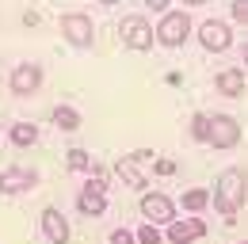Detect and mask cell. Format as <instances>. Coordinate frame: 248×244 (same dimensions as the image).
<instances>
[{
	"label": "cell",
	"mask_w": 248,
	"mask_h": 244,
	"mask_svg": "<svg viewBox=\"0 0 248 244\" xmlns=\"http://www.w3.org/2000/svg\"><path fill=\"white\" fill-rule=\"evenodd\" d=\"M248 191H245V176L237 168H229L221 180H217V191H214V206L221 217H237V210L245 206Z\"/></svg>",
	"instance_id": "6da1fadb"
},
{
	"label": "cell",
	"mask_w": 248,
	"mask_h": 244,
	"mask_svg": "<svg viewBox=\"0 0 248 244\" xmlns=\"http://www.w3.org/2000/svg\"><path fill=\"white\" fill-rule=\"evenodd\" d=\"M119 34H123V46L138 50V54H145V50L153 46V38H156L145 15H123V23H119Z\"/></svg>",
	"instance_id": "7a4b0ae2"
},
{
	"label": "cell",
	"mask_w": 248,
	"mask_h": 244,
	"mask_svg": "<svg viewBox=\"0 0 248 244\" xmlns=\"http://www.w3.org/2000/svg\"><path fill=\"white\" fill-rule=\"evenodd\" d=\"M206 141H210L214 149H233V145L241 141V122L229 119V115H214L210 126H206Z\"/></svg>",
	"instance_id": "3957f363"
},
{
	"label": "cell",
	"mask_w": 248,
	"mask_h": 244,
	"mask_svg": "<svg viewBox=\"0 0 248 244\" xmlns=\"http://www.w3.org/2000/svg\"><path fill=\"white\" fill-rule=\"evenodd\" d=\"M62 34L73 42V46L88 50V46H92V38H95L92 15H84V12H69V15H62Z\"/></svg>",
	"instance_id": "277c9868"
},
{
	"label": "cell",
	"mask_w": 248,
	"mask_h": 244,
	"mask_svg": "<svg viewBox=\"0 0 248 244\" xmlns=\"http://www.w3.org/2000/svg\"><path fill=\"white\" fill-rule=\"evenodd\" d=\"M153 34L164 42V46H184V38L191 34L187 12H164V19H160V27H156Z\"/></svg>",
	"instance_id": "5b68a950"
},
{
	"label": "cell",
	"mask_w": 248,
	"mask_h": 244,
	"mask_svg": "<svg viewBox=\"0 0 248 244\" xmlns=\"http://www.w3.org/2000/svg\"><path fill=\"white\" fill-rule=\"evenodd\" d=\"M199 42H202L206 50H229L233 30H229V23H221V19H206V23L199 27Z\"/></svg>",
	"instance_id": "8992f818"
},
{
	"label": "cell",
	"mask_w": 248,
	"mask_h": 244,
	"mask_svg": "<svg viewBox=\"0 0 248 244\" xmlns=\"http://www.w3.org/2000/svg\"><path fill=\"white\" fill-rule=\"evenodd\" d=\"M141 214L149 217V225H156V221H172V217H176V206H172L168 195L153 191V195H141Z\"/></svg>",
	"instance_id": "52a82bcc"
},
{
	"label": "cell",
	"mask_w": 248,
	"mask_h": 244,
	"mask_svg": "<svg viewBox=\"0 0 248 244\" xmlns=\"http://www.w3.org/2000/svg\"><path fill=\"white\" fill-rule=\"evenodd\" d=\"M8 84H12L16 95H31V92L42 84V69L31 65V61H23V65H16V69H12V80H8Z\"/></svg>",
	"instance_id": "ba28073f"
},
{
	"label": "cell",
	"mask_w": 248,
	"mask_h": 244,
	"mask_svg": "<svg viewBox=\"0 0 248 244\" xmlns=\"http://www.w3.org/2000/svg\"><path fill=\"white\" fill-rule=\"evenodd\" d=\"M206 237V225L199 217H187V221H168V241L172 244H191V241H202Z\"/></svg>",
	"instance_id": "9c48e42d"
},
{
	"label": "cell",
	"mask_w": 248,
	"mask_h": 244,
	"mask_svg": "<svg viewBox=\"0 0 248 244\" xmlns=\"http://www.w3.org/2000/svg\"><path fill=\"white\" fill-rule=\"evenodd\" d=\"M34 176L31 168H4L0 172V191L4 195H19V191H27V187H34Z\"/></svg>",
	"instance_id": "30bf717a"
},
{
	"label": "cell",
	"mask_w": 248,
	"mask_h": 244,
	"mask_svg": "<svg viewBox=\"0 0 248 244\" xmlns=\"http://www.w3.org/2000/svg\"><path fill=\"white\" fill-rule=\"evenodd\" d=\"M42 233H46L50 244H65L69 241V221L62 217V210H54V206L42 210Z\"/></svg>",
	"instance_id": "8fae6325"
},
{
	"label": "cell",
	"mask_w": 248,
	"mask_h": 244,
	"mask_svg": "<svg viewBox=\"0 0 248 244\" xmlns=\"http://www.w3.org/2000/svg\"><path fill=\"white\" fill-rule=\"evenodd\" d=\"M217 92L221 95H241L245 92V69H225V73H217Z\"/></svg>",
	"instance_id": "7c38bea8"
},
{
	"label": "cell",
	"mask_w": 248,
	"mask_h": 244,
	"mask_svg": "<svg viewBox=\"0 0 248 244\" xmlns=\"http://www.w3.org/2000/svg\"><path fill=\"white\" fill-rule=\"evenodd\" d=\"M119 176H123L134 191H141V187H145V176H141V168H138V152H130V156L119 160Z\"/></svg>",
	"instance_id": "4fadbf2b"
},
{
	"label": "cell",
	"mask_w": 248,
	"mask_h": 244,
	"mask_svg": "<svg viewBox=\"0 0 248 244\" xmlns=\"http://www.w3.org/2000/svg\"><path fill=\"white\" fill-rule=\"evenodd\" d=\"M77 206H80V214H88V217H99V214L107 210V198L99 195V191H80V198H77Z\"/></svg>",
	"instance_id": "5bb4252c"
},
{
	"label": "cell",
	"mask_w": 248,
	"mask_h": 244,
	"mask_svg": "<svg viewBox=\"0 0 248 244\" xmlns=\"http://www.w3.org/2000/svg\"><path fill=\"white\" fill-rule=\"evenodd\" d=\"M12 141H16V145H34V141H38V126H34V122H16V126H12Z\"/></svg>",
	"instance_id": "9a60e30c"
},
{
	"label": "cell",
	"mask_w": 248,
	"mask_h": 244,
	"mask_svg": "<svg viewBox=\"0 0 248 244\" xmlns=\"http://www.w3.org/2000/svg\"><path fill=\"white\" fill-rule=\"evenodd\" d=\"M54 122H58V130H65V134H73V130L80 126V115H77L73 107H58V111H54Z\"/></svg>",
	"instance_id": "2e32d148"
},
{
	"label": "cell",
	"mask_w": 248,
	"mask_h": 244,
	"mask_svg": "<svg viewBox=\"0 0 248 244\" xmlns=\"http://www.w3.org/2000/svg\"><path fill=\"white\" fill-rule=\"evenodd\" d=\"M206 202H210V195H206V191H199V187L184 195V210H202Z\"/></svg>",
	"instance_id": "e0dca14e"
},
{
	"label": "cell",
	"mask_w": 248,
	"mask_h": 244,
	"mask_svg": "<svg viewBox=\"0 0 248 244\" xmlns=\"http://www.w3.org/2000/svg\"><path fill=\"white\" fill-rule=\"evenodd\" d=\"M69 168H73V172H88V168H92L88 152H84V149H73V152H69Z\"/></svg>",
	"instance_id": "ac0fdd59"
},
{
	"label": "cell",
	"mask_w": 248,
	"mask_h": 244,
	"mask_svg": "<svg viewBox=\"0 0 248 244\" xmlns=\"http://www.w3.org/2000/svg\"><path fill=\"white\" fill-rule=\"evenodd\" d=\"M206 126H210V115H195V119H191V134H195L199 141H206Z\"/></svg>",
	"instance_id": "d6986e66"
},
{
	"label": "cell",
	"mask_w": 248,
	"mask_h": 244,
	"mask_svg": "<svg viewBox=\"0 0 248 244\" xmlns=\"http://www.w3.org/2000/svg\"><path fill=\"white\" fill-rule=\"evenodd\" d=\"M134 241H141V244H160V233H156V225H141Z\"/></svg>",
	"instance_id": "ffe728a7"
},
{
	"label": "cell",
	"mask_w": 248,
	"mask_h": 244,
	"mask_svg": "<svg viewBox=\"0 0 248 244\" xmlns=\"http://www.w3.org/2000/svg\"><path fill=\"white\" fill-rule=\"evenodd\" d=\"M233 19H237V23H248V0H233Z\"/></svg>",
	"instance_id": "44dd1931"
},
{
	"label": "cell",
	"mask_w": 248,
	"mask_h": 244,
	"mask_svg": "<svg viewBox=\"0 0 248 244\" xmlns=\"http://www.w3.org/2000/svg\"><path fill=\"white\" fill-rule=\"evenodd\" d=\"M111 244H134V233H130V229H115V233H111Z\"/></svg>",
	"instance_id": "7402d4cb"
},
{
	"label": "cell",
	"mask_w": 248,
	"mask_h": 244,
	"mask_svg": "<svg viewBox=\"0 0 248 244\" xmlns=\"http://www.w3.org/2000/svg\"><path fill=\"white\" fill-rule=\"evenodd\" d=\"M88 191H99V195H103V191H107V183H103V176H92V180H88Z\"/></svg>",
	"instance_id": "603a6c76"
},
{
	"label": "cell",
	"mask_w": 248,
	"mask_h": 244,
	"mask_svg": "<svg viewBox=\"0 0 248 244\" xmlns=\"http://www.w3.org/2000/svg\"><path fill=\"white\" fill-rule=\"evenodd\" d=\"M145 4H149L153 12H164V8H168V0H145Z\"/></svg>",
	"instance_id": "cb8c5ba5"
},
{
	"label": "cell",
	"mask_w": 248,
	"mask_h": 244,
	"mask_svg": "<svg viewBox=\"0 0 248 244\" xmlns=\"http://www.w3.org/2000/svg\"><path fill=\"white\" fill-rule=\"evenodd\" d=\"M99 4H107V8H111V4H119V0H99Z\"/></svg>",
	"instance_id": "d4e9b609"
},
{
	"label": "cell",
	"mask_w": 248,
	"mask_h": 244,
	"mask_svg": "<svg viewBox=\"0 0 248 244\" xmlns=\"http://www.w3.org/2000/svg\"><path fill=\"white\" fill-rule=\"evenodd\" d=\"M187 4H206V0H187Z\"/></svg>",
	"instance_id": "484cf974"
}]
</instances>
